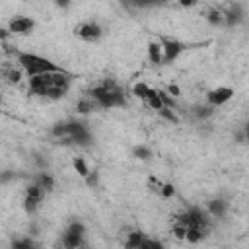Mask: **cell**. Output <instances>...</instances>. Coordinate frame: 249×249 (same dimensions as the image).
Returning a JSON list of instances; mask_svg holds the SVG:
<instances>
[{
	"mask_svg": "<svg viewBox=\"0 0 249 249\" xmlns=\"http://www.w3.org/2000/svg\"><path fill=\"white\" fill-rule=\"evenodd\" d=\"M70 82H72V76L62 68L58 72H49V74L29 78L27 88H29V93L35 97H45V99L56 101L68 93Z\"/></svg>",
	"mask_w": 249,
	"mask_h": 249,
	"instance_id": "obj_1",
	"label": "cell"
},
{
	"mask_svg": "<svg viewBox=\"0 0 249 249\" xmlns=\"http://www.w3.org/2000/svg\"><path fill=\"white\" fill-rule=\"evenodd\" d=\"M51 134L64 146H80V148H88L93 142V136L89 132V128L86 126V123L78 121V119H66V121H58L53 124Z\"/></svg>",
	"mask_w": 249,
	"mask_h": 249,
	"instance_id": "obj_2",
	"label": "cell"
},
{
	"mask_svg": "<svg viewBox=\"0 0 249 249\" xmlns=\"http://www.w3.org/2000/svg\"><path fill=\"white\" fill-rule=\"evenodd\" d=\"M88 95L99 105V109L123 107V105L126 103L123 88H121L115 80H111V78H105V80H101L99 84L91 86L89 91H88Z\"/></svg>",
	"mask_w": 249,
	"mask_h": 249,
	"instance_id": "obj_3",
	"label": "cell"
},
{
	"mask_svg": "<svg viewBox=\"0 0 249 249\" xmlns=\"http://www.w3.org/2000/svg\"><path fill=\"white\" fill-rule=\"evenodd\" d=\"M14 56H16V62L21 66V70L25 72L27 78H35V76H41V74H49V72H58V70H62V68L56 66L53 60H49V58H45V56H39V54H35V53L16 51Z\"/></svg>",
	"mask_w": 249,
	"mask_h": 249,
	"instance_id": "obj_4",
	"label": "cell"
},
{
	"mask_svg": "<svg viewBox=\"0 0 249 249\" xmlns=\"http://www.w3.org/2000/svg\"><path fill=\"white\" fill-rule=\"evenodd\" d=\"M62 249H84L86 245V226L78 220L70 222L60 237Z\"/></svg>",
	"mask_w": 249,
	"mask_h": 249,
	"instance_id": "obj_5",
	"label": "cell"
},
{
	"mask_svg": "<svg viewBox=\"0 0 249 249\" xmlns=\"http://www.w3.org/2000/svg\"><path fill=\"white\" fill-rule=\"evenodd\" d=\"M206 216H208V212L200 210L198 206H193V208H187L185 212L177 214L175 222L183 224V226H185L187 230H191V228H198V230H208V224H210V220H208Z\"/></svg>",
	"mask_w": 249,
	"mask_h": 249,
	"instance_id": "obj_6",
	"label": "cell"
},
{
	"mask_svg": "<svg viewBox=\"0 0 249 249\" xmlns=\"http://www.w3.org/2000/svg\"><path fill=\"white\" fill-rule=\"evenodd\" d=\"M161 41V47H163V64H171L175 62L187 49V45L179 39H173V37H160Z\"/></svg>",
	"mask_w": 249,
	"mask_h": 249,
	"instance_id": "obj_7",
	"label": "cell"
},
{
	"mask_svg": "<svg viewBox=\"0 0 249 249\" xmlns=\"http://www.w3.org/2000/svg\"><path fill=\"white\" fill-rule=\"evenodd\" d=\"M74 33L86 43H97L103 35V27L97 21H82L80 25H76Z\"/></svg>",
	"mask_w": 249,
	"mask_h": 249,
	"instance_id": "obj_8",
	"label": "cell"
},
{
	"mask_svg": "<svg viewBox=\"0 0 249 249\" xmlns=\"http://www.w3.org/2000/svg\"><path fill=\"white\" fill-rule=\"evenodd\" d=\"M8 29L14 35H29L35 29V21L27 16H16L8 21Z\"/></svg>",
	"mask_w": 249,
	"mask_h": 249,
	"instance_id": "obj_9",
	"label": "cell"
},
{
	"mask_svg": "<svg viewBox=\"0 0 249 249\" xmlns=\"http://www.w3.org/2000/svg\"><path fill=\"white\" fill-rule=\"evenodd\" d=\"M233 97V89L228 88V86H218L214 89H210L206 93V103H210L212 107H220L224 103H228L230 99Z\"/></svg>",
	"mask_w": 249,
	"mask_h": 249,
	"instance_id": "obj_10",
	"label": "cell"
},
{
	"mask_svg": "<svg viewBox=\"0 0 249 249\" xmlns=\"http://www.w3.org/2000/svg\"><path fill=\"white\" fill-rule=\"evenodd\" d=\"M243 21V6L241 4H230L224 10V25L226 27H235Z\"/></svg>",
	"mask_w": 249,
	"mask_h": 249,
	"instance_id": "obj_11",
	"label": "cell"
},
{
	"mask_svg": "<svg viewBox=\"0 0 249 249\" xmlns=\"http://www.w3.org/2000/svg\"><path fill=\"white\" fill-rule=\"evenodd\" d=\"M148 60H150L154 66L163 64V47H161V41H160V39L148 43Z\"/></svg>",
	"mask_w": 249,
	"mask_h": 249,
	"instance_id": "obj_12",
	"label": "cell"
},
{
	"mask_svg": "<svg viewBox=\"0 0 249 249\" xmlns=\"http://www.w3.org/2000/svg\"><path fill=\"white\" fill-rule=\"evenodd\" d=\"M2 74H4V78H6L10 84H18V82H21V76H23L25 72L21 70L19 64L16 66V62H6V64L2 66Z\"/></svg>",
	"mask_w": 249,
	"mask_h": 249,
	"instance_id": "obj_13",
	"label": "cell"
},
{
	"mask_svg": "<svg viewBox=\"0 0 249 249\" xmlns=\"http://www.w3.org/2000/svg\"><path fill=\"white\" fill-rule=\"evenodd\" d=\"M206 212L212 218H224L228 212V202L224 198H212L206 202Z\"/></svg>",
	"mask_w": 249,
	"mask_h": 249,
	"instance_id": "obj_14",
	"label": "cell"
},
{
	"mask_svg": "<svg viewBox=\"0 0 249 249\" xmlns=\"http://www.w3.org/2000/svg\"><path fill=\"white\" fill-rule=\"evenodd\" d=\"M99 109V105L86 93L78 103H76V111H78V115H89V113H93V111H97Z\"/></svg>",
	"mask_w": 249,
	"mask_h": 249,
	"instance_id": "obj_15",
	"label": "cell"
},
{
	"mask_svg": "<svg viewBox=\"0 0 249 249\" xmlns=\"http://www.w3.org/2000/svg\"><path fill=\"white\" fill-rule=\"evenodd\" d=\"M191 111H193L195 119H198V121H206V119H210V117L214 115L216 107H212L210 103H198V105H195Z\"/></svg>",
	"mask_w": 249,
	"mask_h": 249,
	"instance_id": "obj_16",
	"label": "cell"
},
{
	"mask_svg": "<svg viewBox=\"0 0 249 249\" xmlns=\"http://www.w3.org/2000/svg\"><path fill=\"white\" fill-rule=\"evenodd\" d=\"M33 183H37L41 189H45L47 193H51L54 189V177L47 171H39L35 177H33Z\"/></svg>",
	"mask_w": 249,
	"mask_h": 249,
	"instance_id": "obj_17",
	"label": "cell"
},
{
	"mask_svg": "<svg viewBox=\"0 0 249 249\" xmlns=\"http://www.w3.org/2000/svg\"><path fill=\"white\" fill-rule=\"evenodd\" d=\"M144 241H146V235L142 231L126 233V237H124V249H140V245Z\"/></svg>",
	"mask_w": 249,
	"mask_h": 249,
	"instance_id": "obj_18",
	"label": "cell"
},
{
	"mask_svg": "<svg viewBox=\"0 0 249 249\" xmlns=\"http://www.w3.org/2000/svg\"><path fill=\"white\" fill-rule=\"evenodd\" d=\"M206 21H208L210 25H214V27L224 25V10H220V8L208 10V12H206Z\"/></svg>",
	"mask_w": 249,
	"mask_h": 249,
	"instance_id": "obj_19",
	"label": "cell"
},
{
	"mask_svg": "<svg viewBox=\"0 0 249 249\" xmlns=\"http://www.w3.org/2000/svg\"><path fill=\"white\" fill-rule=\"evenodd\" d=\"M150 93H152V88H150L146 82H136V84L132 86V95L138 97V99H142V101H146Z\"/></svg>",
	"mask_w": 249,
	"mask_h": 249,
	"instance_id": "obj_20",
	"label": "cell"
},
{
	"mask_svg": "<svg viewBox=\"0 0 249 249\" xmlns=\"http://www.w3.org/2000/svg\"><path fill=\"white\" fill-rule=\"evenodd\" d=\"M45 195H47V191L41 189L37 183H31V185L25 187V196H29V198H35V200H41V202H43Z\"/></svg>",
	"mask_w": 249,
	"mask_h": 249,
	"instance_id": "obj_21",
	"label": "cell"
},
{
	"mask_svg": "<svg viewBox=\"0 0 249 249\" xmlns=\"http://www.w3.org/2000/svg\"><path fill=\"white\" fill-rule=\"evenodd\" d=\"M146 103L150 105V109H154L156 113H160L165 105H163V101H161V97H160V93H158V89H154L152 88V93L148 95V99H146Z\"/></svg>",
	"mask_w": 249,
	"mask_h": 249,
	"instance_id": "obj_22",
	"label": "cell"
},
{
	"mask_svg": "<svg viewBox=\"0 0 249 249\" xmlns=\"http://www.w3.org/2000/svg\"><path fill=\"white\" fill-rule=\"evenodd\" d=\"M12 249H39V245L31 237H16L12 241Z\"/></svg>",
	"mask_w": 249,
	"mask_h": 249,
	"instance_id": "obj_23",
	"label": "cell"
},
{
	"mask_svg": "<svg viewBox=\"0 0 249 249\" xmlns=\"http://www.w3.org/2000/svg\"><path fill=\"white\" fill-rule=\"evenodd\" d=\"M72 165H74V169L80 173V177H84V179H86V177L91 173V169L88 167L86 160H84V158H80V156H76V158L72 160Z\"/></svg>",
	"mask_w": 249,
	"mask_h": 249,
	"instance_id": "obj_24",
	"label": "cell"
},
{
	"mask_svg": "<svg viewBox=\"0 0 249 249\" xmlns=\"http://www.w3.org/2000/svg\"><path fill=\"white\" fill-rule=\"evenodd\" d=\"M132 156H134L136 160H140V161H148V160L152 158V150H150L148 146L140 144V146H134V148H132Z\"/></svg>",
	"mask_w": 249,
	"mask_h": 249,
	"instance_id": "obj_25",
	"label": "cell"
},
{
	"mask_svg": "<svg viewBox=\"0 0 249 249\" xmlns=\"http://www.w3.org/2000/svg\"><path fill=\"white\" fill-rule=\"evenodd\" d=\"M204 235H206V230L191 228V230L187 231V239H185V241H189V243H198V241H202V239H204Z\"/></svg>",
	"mask_w": 249,
	"mask_h": 249,
	"instance_id": "obj_26",
	"label": "cell"
},
{
	"mask_svg": "<svg viewBox=\"0 0 249 249\" xmlns=\"http://www.w3.org/2000/svg\"><path fill=\"white\" fill-rule=\"evenodd\" d=\"M39 206H41V200H35V198L23 196V208H25V212H27V214H35Z\"/></svg>",
	"mask_w": 249,
	"mask_h": 249,
	"instance_id": "obj_27",
	"label": "cell"
},
{
	"mask_svg": "<svg viewBox=\"0 0 249 249\" xmlns=\"http://www.w3.org/2000/svg\"><path fill=\"white\" fill-rule=\"evenodd\" d=\"M187 228L183 226V224H179V222H175L173 226H171V235L175 237V239H187Z\"/></svg>",
	"mask_w": 249,
	"mask_h": 249,
	"instance_id": "obj_28",
	"label": "cell"
},
{
	"mask_svg": "<svg viewBox=\"0 0 249 249\" xmlns=\"http://www.w3.org/2000/svg\"><path fill=\"white\" fill-rule=\"evenodd\" d=\"M140 249H165V245H163L161 241H158V239H150V237H146V241L140 245Z\"/></svg>",
	"mask_w": 249,
	"mask_h": 249,
	"instance_id": "obj_29",
	"label": "cell"
},
{
	"mask_svg": "<svg viewBox=\"0 0 249 249\" xmlns=\"http://www.w3.org/2000/svg\"><path fill=\"white\" fill-rule=\"evenodd\" d=\"M158 115H160V117H163V119H165V121H169V123H179V119H177V115H175V111H173V109L163 107Z\"/></svg>",
	"mask_w": 249,
	"mask_h": 249,
	"instance_id": "obj_30",
	"label": "cell"
},
{
	"mask_svg": "<svg viewBox=\"0 0 249 249\" xmlns=\"http://www.w3.org/2000/svg\"><path fill=\"white\" fill-rule=\"evenodd\" d=\"M173 195H175L173 185H171V183H163V185H161V191H160V196H163V198H171Z\"/></svg>",
	"mask_w": 249,
	"mask_h": 249,
	"instance_id": "obj_31",
	"label": "cell"
},
{
	"mask_svg": "<svg viewBox=\"0 0 249 249\" xmlns=\"http://www.w3.org/2000/svg\"><path fill=\"white\" fill-rule=\"evenodd\" d=\"M148 185H150V189H152V191H156V193L160 195V191H161V185H163V183H161V181H158L156 177H150Z\"/></svg>",
	"mask_w": 249,
	"mask_h": 249,
	"instance_id": "obj_32",
	"label": "cell"
},
{
	"mask_svg": "<svg viewBox=\"0 0 249 249\" xmlns=\"http://www.w3.org/2000/svg\"><path fill=\"white\" fill-rule=\"evenodd\" d=\"M84 181H86L89 187H97V171H91Z\"/></svg>",
	"mask_w": 249,
	"mask_h": 249,
	"instance_id": "obj_33",
	"label": "cell"
},
{
	"mask_svg": "<svg viewBox=\"0 0 249 249\" xmlns=\"http://www.w3.org/2000/svg\"><path fill=\"white\" fill-rule=\"evenodd\" d=\"M167 93H169L171 97H179V95H181V89H179V86L169 84V86H167Z\"/></svg>",
	"mask_w": 249,
	"mask_h": 249,
	"instance_id": "obj_34",
	"label": "cell"
},
{
	"mask_svg": "<svg viewBox=\"0 0 249 249\" xmlns=\"http://www.w3.org/2000/svg\"><path fill=\"white\" fill-rule=\"evenodd\" d=\"M243 132H245V142H247V146H249V123L243 126Z\"/></svg>",
	"mask_w": 249,
	"mask_h": 249,
	"instance_id": "obj_35",
	"label": "cell"
},
{
	"mask_svg": "<svg viewBox=\"0 0 249 249\" xmlns=\"http://www.w3.org/2000/svg\"><path fill=\"white\" fill-rule=\"evenodd\" d=\"M56 6H58V8H66V6H68V2H58Z\"/></svg>",
	"mask_w": 249,
	"mask_h": 249,
	"instance_id": "obj_36",
	"label": "cell"
}]
</instances>
